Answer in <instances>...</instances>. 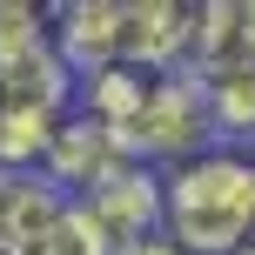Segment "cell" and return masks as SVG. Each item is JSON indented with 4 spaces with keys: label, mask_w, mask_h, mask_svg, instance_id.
I'll list each match as a JSON object with an SVG mask.
<instances>
[{
    "label": "cell",
    "mask_w": 255,
    "mask_h": 255,
    "mask_svg": "<svg viewBox=\"0 0 255 255\" xmlns=\"http://www.w3.org/2000/svg\"><path fill=\"white\" fill-rule=\"evenodd\" d=\"M0 255H7V249H0Z\"/></svg>",
    "instance_id": "cell-10"
},
{
    "label": "cell",
    "mask_w": 255,
    "mask_h": 255,
    "mask_svg": "<svg viewBox=\"0 0 255 255\" xmlns=\"http://www.w3.org/2000/svg\"><path fill=\"white\" fill-rule=\"evenodd\" d=\"M47 20L74 81L101 67H134V0H67V7H47Z\"/></svg>",
    "instance_id": "cell-2"
},
{
    "label": "cell",
    "mask_w": 255,
    "mask_h": 255,
    "mask_svg": "<svg viewBox=\"0 0 255 255\" xmlns=\"http://www.w3.org/2000/svg\"><path fill=\"white\" fill-rule=\"evenodd\" d=\"M161 235L188 255H235L255 242V154L208 148L161 175Z\"/></svg>",
    "instance_id": "cell-1"
},
{
    "label": "cell",
    "mask_w": 255,
    "mask_h": 255,
    "mask_svg": "<svg viewBox=\"0 0 255 255\" xmlns=\"http://www.w3.org/2000/svg\"><path fill=\"white\" fill-rule=\"evenodd\" d=\"M88 222L101 229V242L108 249H134V242H148V235H161V168H141V161H128L115 181H101V188L88 195Z\"/></svg>",
    "instance_id": "cell-4"
},
{
    "label": "cell",
    "mask_w": 255,
    "mask_h": 255,
    "mask_svg": "<svg viewBox=\"0 0 255 255\" xmlns=\"http://www.w3.org/2000/svg\"><path fill=\"white\" fill-rule=\"evenodd\" d=\"M208 101V121H215V141L222 148H242L255 141V67H235V74H208L195 81Z\"/></svg>",
    "instance_id": "cell-6"
},
{
    "label": "cell",
    "mask_w": 255,
    "mask_h": 255,
    "mask_svg": "<svg viewBox=\"0 0 255 255\" xmlns=\"http://www.w3.org/2000/svg\"><path fill=\"white\" fill-rule=\"evenodd\" d=\"M134 161V154L121 148L115 134H108L101 121H88L74 108V115H67L61 128H54V141H47V161H40V175L54 181V188L67 195V202H88L94 188H101V181H115L121 168Z\"/></svg>",
    "instance_id": "cell-3"
},
{
    "label": "cell",
    "mask_w": 255,
    "mask_h": 255,
    "mask_svg": "<svg viewBox=\"0 0 255 255\" xmlns=\"http://www.w3.org/2000/svg\"><path fill=\"white\" fill-rule=\"evenodd\" d=\"M121 255H188V249L168 242V235H148V242H134V249H121Z\"/></svg>",
    "instance_id": "cell-8"
},
{
    "label": "cell",
    "mask_w": 255,
    "mask_h": 255,
    "mask_svg": "<svg viewBox=\"0 0 255 255\" xmlns=\"http://www.w3.org/2000/svg\"><path fill=\"white\" fill-rule=\"evenodd\" d=\"M27 255H115V249L101 242V229L88 222V208H81V202H67L61 215H54V229L40 235Z\"/></svg>",
    "instance_id": "cell-7"
},
{
    "label": "cell",
    "mask_w": 255,
    "mask_h": 255,
    "mask_svg": "<svg viewBox=\"0 0 255 255\" xmlns=\"http://www.w3.org/2000/svg\"><path fill=\"white\" fill-rule=\"evenodd\" d=\"M235 255H255V242H249V249H235Z\"/></svg>",
    "instance_id": "cell-9"
},
{
    "label": "cell",
    "mask_w": 255,
    "mask_h": 255,
    "mask_svg": "<svg viewBox=\"0 0 255 255\" xmlns=\"http://www.w3.org/2000/svg\"><path fill=\"white\" fill-rule=\"evenodd\" d=\"M61 208H67V195L54 188L40 168H0V249L7 255H27L54 229Z\"/></svg>",
    "instance_id": "cell-5"
}]
</instances>
